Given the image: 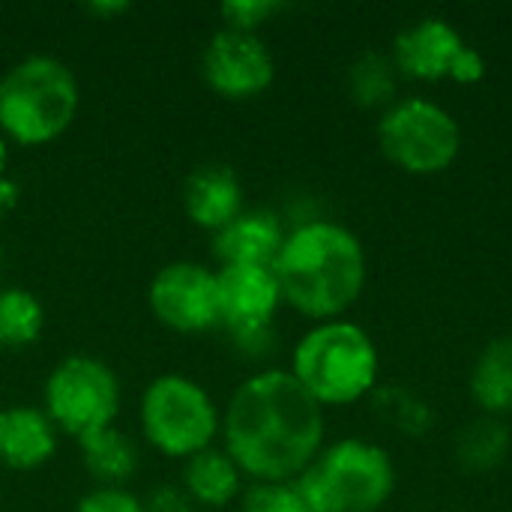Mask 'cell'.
Here are the masks:
<instances>
[{
    "mask_svg": "<svg viewBox=\"0 0 512 512\" xmlns=\"http://www.w3.org/2000/svg\"><path fill=\"white\" fill-rule=\"evenodd\" d=\"M447 78H453L456 84H477V81H483L486 78V57H483V51L474 48V45H465L456 54Z\"/></svg>",
    "mask_w": 512,
    "mask_h": 512,
    "instance_id": "cell-26",
    "label": "cell"
},
{
    "mask_svg": "<svg viewBox=\"0 0 512 512\" xmlns=\"http://www.w3.org/2000/svg\"><path fill=\"white\" fill-rule=\"evenodd\" d=\"M57 450V429L42 408L12 405L0 411V462L12 471L42 468Z\"/></svg>",
    "mask_w": 512,
    "mask_h": 512,
    "instance_id": "cell-15",
    "label": "cell"
},
{
    "mask_svg": "<svg viewBox=\"0 0 512 512\" xmlns=\"http://www.w3.org/2000/svg\"><path fill=\"white\" fill-rule=\"evenodd\" d=\"M348 93L363 108H390L399 99V69L384 51H363L348 66Z\"/></svg>",
    "mask_w": 512,
    "mask_h": 512,
    "instance_id": "cell-20",
    "label": "cell"
},
{
    "mask_svg": "<svg viewBox=\"0 0 512 512\" xmlns=\"http://www.w3.org/2000/svg\"><path fill=\"white\" fill-rule=\"evenodd\" d=\"M243 512H312L294 483H252L243 492Z\"/></svg>",
    "mask_w": 512,
    "mask_h": 512,
    "instance_id": "cell-22",
    "label": "cell"
},
{
    "mask_svg": "<svg viewBox=\"0 0 512 512\" xmlns=\"http://www.w3.org/2000/svg\"><path fill=\"white\" fill-rule=\"evenodd\" d=\"M285 225L270 210H243L231 225L213 234V255L228 264H255V267H273L282 243H285Z\"/></svg>",
    "mask_w": 512,
    "mask_h": 512,
    "instance_id": "cell-14",
    "label": "cell"
},
{
    "mask_svg": "<svg viewBox=\"0 0 512 512\" xmlns=\"http://www.w3.org/2000/svg\"><path fill=\"white\" fill-rule=\"evenodd\" d=\"M273 273L282 303L303 318H345L366 285V249L348 225L312 216L285 234Z\"/></svg>",
    "mask_w": 512,
    "mask_h": 512,
    "instance_id": "cell-2",
    "label": "cell"
},
{
    "mask_svg": "<svg viewBox=\"0 0 512 512\" xmlns=\"http://www.w3.org/2000/svg\"><path fill=\"white\" fill-rule=\"evenodd\" d=\"M75 72L48 54H30L0 78V129L24 147L57 141L78 114Z\"/></svg>",
    "mask_w": 512,
    "mask_h": 512,
    "instance_id": "cell-4",
    "label": "cell"
},
{
    "mask_svg": "<svg viewBox=\"0 0 512 512\" xmlns=\"http://www.w3.org/2000/svg\"><path fill=\"white\" fill-rule=\"evenodd\" d=\"M512 435L510 426L501 417H480L468 423L456 438V459L471 474H486L504 465L510 456Z\"/></svg>",
    "mask_w": 512,
    "mask_h": 512,
    "instance_id": "cell-19",
    "label": "cell"
},
{
    "mask_svg": "<svg viewBox=\"0 0 512 512\" xmlns=\"http://www.w3.org/2000/svg\"><path fill=\"white\" fill-rule=\"evenodd\" d=\"M288 372L321 408H342L378 390L381 354L360 324L333 318L300 336Z\"/></svg>",
    "mask_w": 512,
    "mask_h": 512,
    "instance_id": "cell-3",
    "label": "cell"
},
{
    "mask_svg": "<svg viewBox=\"0 0 512 512\" xmlns=\"http://www.w3.org/2000/svg\"><path fill=\"white\" fill-rule=\"evenodd\" d=\"M324 408L288 369L249 375L228 399L225 453L255 483H294L324 447Z\"/></svg>",
    "mask_w": 512,
    "mask_h": 512,
    "instance_id": "cell-1",
    "label": "cell"
},
{
    "mask_svg": "<svg viewBox=\"0 0 512 512\" xmlns=\"http://www.w3.org/2000/svg\"><path fill=\"white\" fill-rule=\"evenodd\" d=\"M219 282V309L222 327L228 333L267 327L282 306V288L273 267L255 264H228L216 270Z\"/></svg>",
    "mask_w": 512,
    "mask_h": 512,
    "instance_id": "cell-11",
    "label": "cell"
},
{
    "mask_svg": "<svg viewBox=\"0 0 512 512\" xmlns=\"http://www.w3.org/2000/svg\"><path fill=\"white\" fill-rule=\"evenodd\" d=\"M279 9L282 3L276 0H228L222 3V18H225V27L231 30L258 33V27L267 24Z\"/></svg>",
    "mask_w": 512,
    "mask_h": 512,
    "instance_id": "cell-24",
    "label": "cell"
},
{
    "mask_svg": "<svg viewBox=\"0 0 512 512\" xmlns=\"http://www.w3.org/2000/svg\"><path fill=\"white\" fill-rule=\"evenodd\" d=\"M0 270H3V243H0Z\"/></svg>",
    "mask_w": 512,
    "mask_h": 512,
    "instance_id": "cell-29",
    "label": "cell"
},
{
    "mask_svg": "<svg viewBox=\"0 0 512 512\" xmlns=\"http://www.w3.org/2000/svg\"><path fill=\"white\" fill-rule=\"evenodd\" d=\"M312 512H378L396 492L393 456L366 438H342L294 480Z\"/></svg>",
    "mask_w": 512,
    "mask_h": 512,
    "instance_id": "cell-5",
    "label": "cell"
},
{
    "mask_svg": "<svg viewBox=\"0 0 512 512\" xmlns=\"http://www.w3.org/2000/svg\"><path fill=\"white\" fill-rule=\"evenodd\" d=\"M183 492L192 498V504H201L207 510H222L234 504L243 492V471L225 450H204L183 465Z\"/></svg>",
    "mask_w": 512,
    "mask_h": 512,
    "instance_id": "cell-16",
    "label": "cell"
},
{
    "mask_svg": "<svg viewBox=\"0 0 512 512\" xmlns=\"http://www.w3.org/2000/svg\"><path fill=\"white\" fill-rule=\"evenodd\" d=\"M201 75L222 99H255L273 84L276 60L258 33L222 27L204 45Z\"/></svg>",
    "mask_w": 512,
    "mask_h": 512,
    "instance_id": "cell-10",
    "label": "cell"
},
{
    "mask_svg": "<svg viewBox=\"0 0 512 512\" xmlns=\"http://www.w3.org/2000/svg\"><path fill=\"white\" fill-rule=\"evenodd\" d=\"M129 6L126 3H87V12L96 15V18H105V15H120L126 12Z\"/></svg>",
    "mask_w": 512,
    "mask_h": 512,
    "instance_id": "cell-28",
    "label": "cell"
},
{
    "mask_svg": "<svg viewBox=\"0 0 512 512\" xmlns=\"http://www.w3.org/2000/svg\"><path fill=\"white\" fill-rule=\"evenodd\" d=\"M384 156L408 174H441L462 150V129L450 108L429 96H399L378 120Z\"/></svg>",
    "mask_w": 512,
    "mask_h": 512,
    "instance_id": "cell-7",
    "label": "cell"
},
{
    "mask_svg": "<svg viewBox=\"0 0 512 512\" xmlns=\"http://www.w3.org/2000/svg\"><path fill=\"white\" fill-rule=\"evenodd\" d=\"M372 396H375V399H384V402L390 399V405H384V408L390 411L393 423H396L402 432H408V435H426L429 426L435 423L432 408H429L420 396H414V393H408V390H375Z\"/></svg>",
    "mask_w": 512,
    "mask_h": 512,
    "instance_id": "cell-23",
    "label": "cell"
},
{
    "mask_svg": "<svg viewBox=\"0 0 512 512\" xmlns=\"http://www.w3.org/2000/svg\"><path fill=\"white\" fill-rule=\"evenodd\" d=\"M75 512H144V504L123 486H96L78 501Z\"/></svg>",
    "mask_w": 512,
    "mask_h": 512,
    "instance_id": "cell-25",
    "label": "cell"
},
{
    "mask_svg": "<svg viewBox=\"0 0 512 512\" xmlns=\"http://www.w3.org/2000/svg\"><path fill=\"white\" fill-rule=\"evenodd\" d=\"M141 429L162 456L192 459L213 447L222 417L198 381L168 372L153 378L141 396Z\"/></svg>",
    "mask_w": 512,
    "mask_h": 512,
    "instance_id": "cell-6",
    "label": "cell"
},
{
    "mask_svg": "<svg viewBox=\"0 0 512 512\" xmlns=\"http://www.w3.org/2000/svg\"><path fill=\"white\" fill-rule=\"evenodd\" d=\"M465 45L468 42L453 21L441 15H423L396 33L390 57L399 75L417 81H441L450 75V66Z\"/></svg>",
    "mask_w": 512,
    "mask_h": 512,
    "instance_id": "cell-12",
    "label": "cell"
},
{
    "mask_svg": "<svg viewBox=\"0 0 512 512\" xmlns=\"http://www.w3.org/2000/svg\"><path fill=\"white\" fill-rule=\"evenodd\" d=\"M183 210L204 231H222L243 213V183L231 165H198L183 183Z\"/></svg>",
    "mask_w": 512,
    "mask_h": 512,
    "instance_id": "cell-13",
    "label": "cell"
},
{
    "mask_svg": "<svg viewBox=\"0 0 512 512\" xmlns=\"http://www.w3.org/2000/svg\"><path fill=\"white\" fill-rule=\"evenodd\" d=\"M42 402L54 429L81 441L114 426L120 414V381L105 360L72 354L45 378Z\"/></svg>",
    "mask_w": 512,
    "mask_h": 512,
    "instance_id": "cell-8",
    "label": "cell"
},
{
    "mask_svg": "<svg viewBox=\"0 0 512 512\" xmlns=\"http://www.w3.org/2000/svg\"><path fill=\"white\" fill-rule=\"evenodd\" d=\"M45 330V309L27 288H0V348H27Z\"/></svg>",
    "mask_w": 512,
    "mask_h": 512,
    "instance_id": "cell-21",
    "label": "cell"
},
{
    "mask_svg": "<svg viewBox=\"0 0 512 512\" xmlns=\"http://www.w3.org/2000/svg\"><path fill=\"white\" fill-rule=\"evenodd\" d=\"M468 387L486 417L512 414V336L492 339L477 354Z\"/></svg>",
    "mask_w": 512,
    "mask_h": 512,
    "instance_id": "cell-17",
    "label": "cell"
},
{
    "mask_svg": "<svg viewBox=\"0 0 512 512\" xmlns=\"http://www.w3.org/2000/svg\"><path fill=\"white\" fill-rule=\"evenodd\" d=\"M150 312L177 333H204L222 324L216 270L195 261L165 264L147 288Z\"/></svg>",
    "mask_w": 512,
    "mask_h": 512,
    "instance_id": "cell-9",
    "label": "cell"
},
{
    "mask_svg": "<svg viewBox=\"0 0 512 512\" xmlns=\"http://www.w3.org/2000/svg\"><path fill=\"white\" fill-rule=\"evenodd\" d=\"M144 512H192V498L177 486H159L147 498Z\"/></svg>",
    "mask_w": 512,
    "mask_h": 512,
    "instance_id": "cell-27",
    "label": "cell"
},
{
    "mask_svg": "<svg viewBox=\"0 0 512 512\" xmlns=\"http://www.w3.org/2000/svg\"><path fill=\"white\" fill-rule=\"evenodd\" d=\"M87 474L96 486H123L138 471V450L129 435L108 426L78 441Z\"/></svg>",
    "mask_w": 512,
    "mask_h": 512,
    "instance_id": "cell-18",
    "label": "cell"
}]
</instances>
